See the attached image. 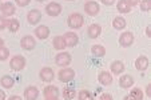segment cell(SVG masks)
<instances>
[{"label":"cell","instance_id":"1","mask_svg":"<svg viewBox=\"0 0 151 100\" xmlns=\"http://www.w3.org/2000/svg\"><path fill=\"white\" fill-rule=\"evenodd\" d=\"M67 24H68V27L71 29H79L84 24V17L79 12H72L68 16V19H67Z\"/></svg>","mask_w":151,"mask_h":100},{"label":"cell","instance_id":"2","mask_svg":"<svg viewBox=\"0 0 151 100\" xmlns=\"http://www.w3.org/2000/svg\"><path fill=\"white\" fill-rule=\"evenodd\" d=\"M9 67H11L12 71L19 72L26 67V57L22 56V55H15L11 57V61H9Z\"/></svg>","mask_w":151,"mask_h":100},{"label":"cell","instance_id":"3","mask_svg":"<svg viewBox=\"0 0 151 100\" xmlns=\"http://www.w3.org/2000/svg\"><path fill=\"white\" fill-rule=\"evenodd\" d=\"M58 79L62 81V83H70L75 79V71L72 68H62L58 72Z\"/></svg>","mask_w":151,"mask_h":100},{"label":"cell","instance_id":"4","mask_svg":"<svg viewBox=\"0 0 151 100\" xmlns=\"http://www.w3.org/2000/svg\"><path fill=\"white\" fill-rule=\"evenodd\" d=\"M71 61H72V59L68 52H59V54L55 56V63L59 67H62V68L68 67L70 64H71Z\"/></svg>","mask_w":151,"mask_h":100},{"label":"cell","instance_id":"5","mask_svg":"<svg viewBox=\"0 0 151 100\" xmlns=\"http://www.w3.org/2000/svg\"><path fill=\"white\" fill-rule=\"evenodd\" d=\"M63 8H62V4L58 3V1H51L46 6V14L51 17H56L62 14Z\"/></svg>","mask_w":151,"mask_h":100},{"label":"cell","instance_id":"6","mask_svg":"<svg viewBox=\"0 0 151 100\" xmlns=\"http://www.w3.org/2000/svg\"><path fill=\"white\" fill-rule=\"evenodd\" d=\"M134 34L130 31H124L122 32V35L119 36V44L124 48H128V47H131L134 44Z\"/></svg>","mask_w":151,"mask_h":100},{"label":"cell","instance_id":"7","mask_svg":"<svg viewBox=\"0 0 151 100\" xmlns=\"http://www.w3.org/2000/svg\"><path fill=\"white\" fill-rule=\"evenodd\" d=\"M84 12L90 16H96L100 12V6L94 0H88L84 3Z\"/></svg>","mask_w":151,"mask_h":100},{"label":"cell","instance_id":"8","mask_svg":"<svg viewBox=\"0 0 151 100\" xmlns=\"http://www.w3.org/2000/svg\"><path fill=\"white\" fill-rule=\"evenodd\" d=\"M35 46H36V40L31 35H26V36L22 37V40H20V47L23 49H26V51H32L35 48Z\"/></svg>","mask_w":151,"mask_h":100},{"label":"cell","instance_id":"9","mask_svg":"<svg viewBox=\"0 0 151 100\" xmlns=\"http://www.w3.org/2000/svg\"><path fill=\"white\" fill-rule=\"evenodd\" d=\"M63 39H64V43H66L67 47H75L78 43H79V36H78L75 32H66V34L63 35Z\"/></svg>","mask_w":151,"mask_h":100},{"label":"cell","instance_id":"10","mask_svg":"<svg viewBox=\"0 0 151 100\" xmlns=\"http://www.w3.org/2000/svg\"><path fill=\"white\" fill-rule=\"evenodd\" d=\"M39 77L44 81V83H51L52 80H54V77H55V74H54V71H52L50 67H44V68L40 69Z\"/></svg>","mask_w":151,"mask_h":100},{"label":"cell","instance_id":"11","mask_svg":"<svg viewBox=\"0 0 151 100\" xmlns=\"http://www.w3.org/2000/svg\"><path fill=\"white\" fill-rule=\"evenodd\" d=\"M42 19V12L39 9H31V11L27 14V21H28L31 26H36L37 23Z\"/></svg>","mask_w":151,"mask_h":100},{"label":"cell","instance_id":"12","mask_svg":"<svg viewBox=\"0 0 151 100\" xmlns=\"http://www.w3.org/2000/svg\"><path fill=\"white\" fill-rule=\"evenodd\" d=\"M0 11H1V14H3L4 17L12 16V15H15V12H16V7H15V4L11 3V1H6V3L1 4Z\"/></svg>","mask_w":151,"mask_h":100},{"label":"cell","instance_id":"13","mask_svg":"<svg viewBox=\"0 0 151 100\" xmlns=\"http://www.w3.org/2000/svg\"><path fill=\"white\" fill-rule=\"evenodd\" d=\"M39 97V89L35 86H28L24 89V99L26 100H37Z\"/></svg>","mask_w":151,"mask_h":100},{"label":"cell","instance_id":"14","mask_svg":"<svg viewBox=\"0 0 151 100\" xmlns=\"http://www.w3.org/2000/svg\"><path fill=\"white\" fill-rule=\"evenodd\" d=\"M134 77L131 76V75H128V74H126V75H122L120 76V79H119V86L122 87V88H124V89H127V88H131L132 86H134Z\"/></svg>","mask_w":151,"mask_h":100},{"label":"cell","instance_id":"15","mask_svg":"<svg viewBox=\"0 0 151 100\" xmlns=\"http://www.w3.org/2000/svg\"><path fill=\"white\" fill-rule=\"evenodd\" d=\"M35 36L39 40H46L50 36V28L47 26H37L35 28Z\"/></svg>","mask_w":151,"mask_h":100},{"label":"cell","instance_id":"16","mask_svg":"<svg viewBox=\"0 0 151 100\" xmlns=\"http://www.w3.org/2000/svg\"><path fill=\"white\" fill-rule=\"evenodd\" d=\"M98 80L102 86H110L112 84V75L107 71H100L98 75Z\"/></svg>","mask_w":151,"mask_h":100},{"label":"cell","instance_id":"17","mask_svg":"<svg viewBox=\"0 0 151 100\" xmlns=\"http://www.w3.org/2000/svg\"><path fill=\"white\" fill-rule=\"evenodd\" d=\"M110 71L112 72L114 75H122L123 72H124V64H123V61H120V60H115V61H112L111 66H110Z\"/></svg>","mask_w":151,"mask_h":100},{"label":"cell","instance_id":"18","mask_svg":"<svg viewBox=\"0 0 151 100\" xmlns=\"http://www.w3.org/2000/svg\"><path fill=\"white\" fill-rule=\"evenodd\" d=\"M148 59L146 56H138L137 60H135V68L138 69V71H146V69L148 68Z\"/></svg>","mask_w":151,"mask_h":100},{"label":"cell","instance_id":"19","mask_svg":"<svg viewBox=\"0 0 151 100\" xmlns=\"http://www.w3.org/2000/svg\"><path fill=\"white\" fill-rule=\"evenodd\" d=\"M100 34H102V27L99 24H91L87 29V35L90 39H96L100 36Z\"/></svg>","mask_w":151,"mask_h":100},{"label":"cell","instance_id":"20","mask_svg":"<svg viewBox=\"0 0 151 100\" xmlns=\"http://www.w3.org/2000/svg\"><path fill=\"white\" fill-rule=\"evenodd\" d=\"M43 95H44V97H58L59 96V88L56 86L50 84L43 89Z\"/></svg>","mask_w":151,"mask_h":100},{"label":"cell","instance_id":"21","mask_svg":"<svg viewBox=\"0 0 151 100\" xmlns=\"http://www.w3.org/2000/svg\"><path fill=\"white\" fill-rule=\"evenodd\" d=\"M7 28L9 32L15 34L20 29V21L17 19H7Z\"/></svg>","mask_w":151,"mask_h":100},{"label":"cell","instance_id":"22","mask_svg":"<svg viewBox=\"0 0 151 100\" xmlns=\"http://www.w3.org/2000/svg\"><path fill=\"white\" fill-rule=\"evenodd\" d=\"M126 26H127V21H126V19L122 16H116L114 20H112V27H114L115 29H118V31L124 29Z\"/></svg>","mask_w":151,"mask_h":100},{"label":"cell","instance_id":"23","mask_svg":"<svg viewBox=\"0 0 151 100\" xmlns=\"http://www.w3.org/2000/svg\"><path fill=\"white\" fill-rule=\"evenodd\" d=\"M0 84H1L3 88L11 89L12 87H14V84H15V80L12 79L11 76H8V75H4V76H1V79H0Z\"/></svg>","mask_w":151,"mask_h":100},{"label":"cell","instance_id":"24","mask_svg":"<svg viewBox=\"0 0 151 100\" xmlns=\"http://www.w3.org/2000/svg\"><path fill=\"white\" fill-rule=\"evenodd\" d=\"M116 9L120 14H128V12H131V6L128 4L127 0H119V1H118V6H116Z\"/></svg>","mask_w":151,"mask_h":100},{"label":"cell","instance_id":"25","mask_svg":"<svg viewBox=\"0 0 151 100\" xmlns=\"http://www.w3.org/2000/svg\"><path fill=\"white\" fill-rule=\"evenodd\" d=\"M52 46H54V48L58 49V51H63V49L67 47L66 43H64L63 36H55L54 40H52Z\"/></svg>","mask_w":151,"mask_h":100},{"label":"cell","instance_id":"26","mask_svg":"<svg viewBox=\"0 0 151 100\" xmlns=\"http://www.w3.org/2000/svg\"><path fill=\"white\" fill-rule=\"evenodd\" d=\"M91 54L95 57H103L106 55V48L103 46H100V44H94L91 47Z\"/></svg>","mask_w":151,"mask_h":100},{"label":"cell","instance_id":"27","mask_svg":"<svg viewBox=\"0 0 151 100\" xmlns=\"http://www.w3.org/2000/svg\"><path fill=\"white\" fill-rule=\"evenodd\" d=\"M62 96L64 100H72V99H75V96H76V92H75V89L71 88V87H66L62 92Z\"/></svg>","mask_w":151,"mask_h":100},{"label":"cell","instance_id":"28","mask_svg":"<svg viewBox=\"0 0 151 100\" xmlns=\"http://www.w3.org/2000/svg\"><path fill=\"white\" fill-rule=\"evenodd\" d=\"M130 95H131V96L134 97L135 100H143V97H145V92H143L142 89L139 88V87H135V88H132L131 92H130Z\"/></svg>","mask_w":151,"mask_h":100},{"label":"cell","instance_id":"29","mask_svg":"<svg viewBox=\"0 0 151 100\" xmlns=\"http://www.w3.org/2000/svg\"><path fill=\"white\" fill-rule=\"evenodd\" d=\"M78 99L79 100H94V96L90 91L87 89H82V91L78 92Z\"/></svg>","mask_w":151,"mask_h":100},{"label":"cell","instance_id":"30","mask_svg":"<svg viewBox=\"0 0 151 100\" xmlns=\"http://www.w3.org/2000/svg\"><path fill=\"white\" fill-rule=\"evenodd\" d=\"M139 4H140V9L143 12L151 11V0H140Z\"/></svg>","mask_w":151,"mask_h":100},{"label":"cell","instance_id":"31","mask_svg":"<svg viewBox=\"0 0 151 100\" xmlns=\"http://www.w3.org/2000/svg\"><path fill=\"white\" fill-rule=\"evenodd\" d=\"M9 57V49L7 47H3V48H0V61H4Z\"/></svg>","mask_w":151,"mask_h":100},{"label":"cell","instance_id":"32","mask_svg":"<svg viewBox=\"0 0 151 100\" xmlns=\"http://www.w3.org/2000/svg\"><path fill=\"white\" fill-rule=\"evenodd\" d=\"M15 3H16L19 7H27L29 3H31V0H15Z\"/></svg>","mask_w":151,"mask_h":100},{"label":"cell","instance_id":"33","mask_svg":"<svg viewBox=\"0 0 151 100\" xmlns=\"http://www.w3.org/2000/svg\"><path fill=\"white\" fill-rule=\"evenodd\" d=\"M6 27H7V19L4 16H0V31L6 29Z\"/></svg>","mask_w":151,"mask_h":100},{"label":"cell","instance_id":"34","mask_svg":"<svg viewBox=\"0 0 151 100\" xmlns=\"http://www.w3.org/2000/svg\"><path fill=\"white\" fill-rule=\"evenodd\" d=\"M99 100H112V96L110 94H102L99 97Z\"/></svg>","mask_w":151,"mask_h":100},{"label":"cell","instance_id":"35","mask_svg":"<svg viewBox=\"0 0 151 100\" xmlns=\"http://www.w3.org/2000/svg\"><path fill=\"white\" fill-rule=\"evenodd\" d=\"M100 1H102L104 6H112V4H114L116 0H100Z\"/></svg>","mask_w":151,"mask_h":100},{"label":"cell","instance_id":"36","mask_svg":"<svg viewBox=\"0 0 151 100\" xmlns=\"http://www.w3.org/2000/svg\"><path fill=\"white\" fill-rule=\"evenodd\" d=\"M127 1H128V4H130L131 7H135V6H138V4H139L140 0H127Z\"/></svg>","mask_w":151,"mask_h":100},{"label":"cell","instance_id":"37","mask_svg":"<svg viewBox=\"0 0 151 100\" xmlns=\"http://www.w3.org/2000/svg\"><path fill=\"white\" fill-rule=\"evenodd\" d=\"M146 95L148 97L151 96V84H147V87H146Z\"/></svg>","mask_w":151,"mask_h":100},{"label":"cell","instance_id":"38","mask_svg":"<svg viewBox=\"0 0 151 100\" xmlns=\"http://www.w3.org/2000/svg\"><path fill=\"white\" fill-rule=\"evenodd\" d=\"M146 35H147L148 37H151V26L146 27Z\"/></svg>","mask_w":151,"mask_h":100},{"label":"cell","instance_id":"39","mask_svg":"<svg viewBox=\"0 0 151 100\" xmlns=\"http://www.w3.org/2000/svg\"><path fill=\"white\" fill-rule=\"evenodd\" d=\"M8 100H23V99H22L20 96H17V95H12V96L9 97Z\"/></svg>","mask_w":151,"mask_h":100},{"label":"cell","instance_id":"40","mask_svg":"<svg viewBox=\"0 0 151 100\" xmlns=\"http://www.w3.org/2000/svg\"><path fill=\"white\" fill-rule=\"evenodd\" d=\"M0 100H6V92L0 89Z\"/></svg>","mask_w":151,"mask_h":100},{"label":"cell","instance_id":"41","mask_svg":"<svg viewBox=\"0 0 151 100\" xmlns=\"http://www.w3.org/2000/svg\"><path fill=\"white\" fill-rule=\"evenodd\" d=\"M123 100H135V99L131 96V95H127V96H124V97H123Z\"/></svg>","mask_w":151,"mask_h":100},{"label":"cell","instance_id":"42","mask_svg":"<svg viewBox=\"0 0 151 100\" xmlns=\"http://www.w3.org/2000/svg\"><path fill=\"white\" fill-rule=\"evenodd\" d=\"M3 47H4V40L0 37V48H3Z\"/></svg>","mask_w":151,"mask_h":100},{"label":"cell","instance_id":"43","mask_svg":"<svg viewBox=\"0 0 151 100\" xmlns=\"http://www.w3.org/2000/svg\"><path fill=\"white\" fill-rule=\"evenodd\" d=\"M46 100H59L58 97H46Z\"/></svg>","mask_w":151,"mask_h":100},{"label":"cell","instance_id":"44","mask_svg":"<svg viewBox=\"0 0 151 100\" xmlns=\"http://www.w3.org/2000/svg\"><path fill=\"white\" fill-rule=\"evenodd\" d=\"M36 1H39V3H43V1H44V0H36Z\"/></svg>","mask_w":151,"mask_h":100},{"label":"cell","instance_id":"45","mask_svg":"<svg viewBox=\"0 0 151 100\" xmlns=\"http://www.w3.org/2000/svg\"><path fill=\"white\" fill-rule=\"evenodd\" d=\"M67 1H74V0H67Z\"/></svg>","mask_w":151,"mask_h":100},{"label":"cell","instance_id":"46","mask_svg":"<svg viewBox=\"0 0 151 100\" xmlns=\"http://www.w3.org/2000/svg\"><path fill=\"white\" fill-rule=\"evenodd\" d=\"M0 7H1V3H0Z\"/></svg>","mask_w":151,"mask_h":100}]
</instances>
